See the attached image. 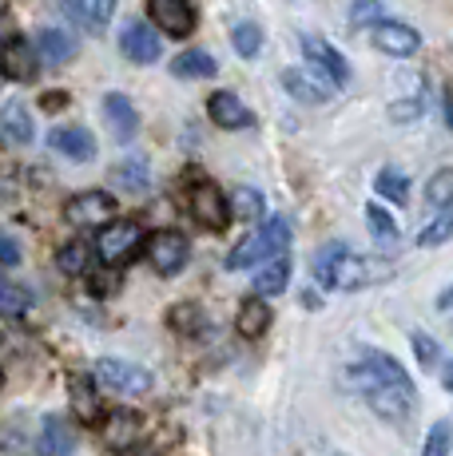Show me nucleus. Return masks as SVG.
I'll list each match as a JSON object with an SVG mask.
<instances>
[{"instance_id":"1","label":"nucleus","mask_w":453,"mask_h":456,"mask_svg":"<svg viewBox=\"0 0 453 456\" xmlns=\"http://www.w3.org/2000/svg\"><path fill=\"white\" fill-rule=\"evenodd\" d=\"M350 385L370 401V409L386 420H406L414 409V381L394 357L366 349L362 362L350 365Z\"/></svg>"},{"instance_id":"2","label":"nucleus","mask_w":453,"mask_h":456,"mask_svg":"<svg viewBox=\"0 0 453 456\" xmlns=\"http://www.w3.org/2000/svg\"><path fill=\"white\" fill-rule=\"evenodd\" d=\"M310 270H315V282H322L326 290H358V286L382 282V278L390 274L386 262L354 254L346 242H326V247L315 254Z\"/></svg>"},{"instance_id":"3","label":"nucleus","mask_w":453,"mask_h":456,"mask_svg":"<svg viewBox=\"0 0 453 456\" xmlns=\"http://www.w3.org/2000/svg\"><path fill=\"white\" fill-rule=\"evenodd\" d=\"M291 242V223L286 218H267L263 231L247 234L231 254H226V266L231 270H251L259 262H267L271 254H283V247Z\"/></svg>"},{"instance_id":"4","label":"nucleus","mask_w":453,"mask_h":456,"mask_svg":"<svg viewBox=\"0 0 453 456\" xmlns=\"http://www.w3.org/2000/svg\"><path fill=\"white\" fill-rule=\"evenodd\" d=\"M144 226L139 223H116V218H108V223L100 226V234H95V254H100L103 266H128V262L139 254L144 247Z\"/></svg>"},{"instance_id":"5","label":"nucleus","mask_w":453,"mask_h":456,"mask_svg":"<svg viewBox=\"0 0 453 456\" xmlns=\"http://www.w3.org/2000/svg\"><path fill=\"white\" fill-rule=\"evenodd\" d=\"M95 381L124 393V397H144L152 389V373L136 362H124V357H100L95 362Z\"/></svg>"},{"instance_id":"6","label":"nucleus","mask_w":453,"mask_h":456,"mask_svg":"<svg viewBox=\"0 0 453 456\" xmlns=\"http://www.w3.org/2000/svg\"><path fill=\"white\" fill-rule=\"evenodd\" d=\"M144 247H147V262H152V270L155 274H163V278H171V274H179L183 266H187V239H183L179 231H155L152 239H144Z\"/></svg>"},{"instance_id":"7","label":"nucleus","mask_w":453,"mask_h":456,"mask_svg":"<svg viewBox=\"0 0 453 456\" xmlns=\"http://www.w3.org/2000/svg\"><path fill=\"white\" fill-rule=\"evenodd\" d=\"M302 56H307V64L315 68V76H318L322 84H330V87L350 84V64H346L342 52L330 48L326 40H318V37H302Z\"/></svg>"},{"instance_id":"8","label":"nucleus","mask_w":453,"mask_h":456,"mask_svg":"<svg viewBox=\"0 0 453 456\" xmlns=\"http://www.w3.org/2000/svg\"><path fill=\"white\" fill-rule=\"evenodd\" d=\"M147 16L155 20V28L176 40H187L195 32V4L191 0H147Z\"/></svg>"},{"instance_id":"9","label":"nucleus","mask_w":453,"mask_h":456,"mask_svg":"<svg viewBox=\"0 0 453 456\" xmlns=\"http://www.w3.org/2000/svg\"><path fill=\"white\" fill-rule=\"evenodd\" d=\"M37 72H40V56L32 48V40L8 37L0 44V76H8L16 84H29V80H37Z\"/></svg>"},{"instance_id":"10","label":"nucleus","mask_w":453,"mask_h":456,"mask_svg":"<svg viewBox=\"0 0 453 456\" xmlns=\"http://www.w3.org/2000/svg\"><path fill=\"white\" fill-rule=\"evenodd\" d=\"M64 215L76 226H103L108 218H116V199L108 191H80V195L68 199Z\"/></svg>"},{"instance_id":"11","label":"nucleus","mask_w":453,"mask_h":456,"mask_svg":"<svg viewBox=\"0 0 453 456\" xmlns=\"http://www.w3.org/2000/svg\"><path fill=\"white\" fill-rule=\"evenodd\" d=\"M191 210H195L199 226H207V231H226V223H231V203L215 183H199L191 191Z\"/></svg>"},{"instance_id":"12","label":"nucleus","mask_w":453,"mask_h":456,"mask_svg":"<svg viewBox=\"0 0 453 456\" xmlns=\"http://www.w3.org/2000/svg\"><path fill=\"white\" fill-rule=\"evenodd\" d=\"M119 52H124L132 64H155V60H160V52H163V44L152 32V24L128 20L124 32H119Z\"/></svg>"},{"instance_id":"13","label":"nucleus","mask_w":453,"mask_h":456,"mask_svg":"<svg viewBox=\"0 0 453 456\" xmlns=\"http://www.w3.org/2000/svg\"><path fill=\"white\" fill-rule=\"evenodd\" d=\"M374 48L386 52V56H414V52L422 48V37H417L409 24L378 20L374 24Z\"/></svg>"},{"instance_id":"14","label":"nucleus","mask_w":453,"mask_h":456,"mask_svg":"<svg viewBox=\"0 0 453 456\" xmlns=\"http://www.w3.org/2000/svg\"><path fill=\"white\" fill-rule=\"evenodd\" d=\"M103 449L108 452H128L136 449L139 441V413H132V409H116V413L103 417Z\"/></svg>"},{"instance_id":"15","label":"nucleus","mask_w":453,"mask_h":456,"mask_svg":"<svg viewBox=\"0 0 453 456\" xmlns=\"http://www.w3.org/2000/svg\"><path fill=\"white\" fill-rule=\"evenodd\" d=\"M207 116H211L215 127H226V131H239V127H251V124H255L251 108H247V103H243L235 92H215L211 100H207Z\"/></svg>"},{"instance_id":"16","label":"nucleus","mask_w":453,"mask_h":456,"mask_svg":"<svg viewBox=\"0 0 453 456\" xmlns=\"http://www.w3.org/2000/svg\"><path fill=\"white\" fill-rule=\"evenodd\" d=\"M48 147L56 155H64V159H72V163L95 159V139H92L88 127H56L48 135Z\"/></svg>"},{"instance_id":"17","label":"nucleus","mask_w":453,"mask_h":456,"mask_svg":"<svg viewBox=\"0 0 453 456\" xmlns=\"http://www.w3.org/2000/svg\"><path fill=\"white\" fill-rule=\"evenodd\" d=\"M100 111H103V124L111 127V135L116 139H132L136 135V127H139V116H136V103L128 100V95H119V92H108L103 95V103H100Z\"/></svg>"},{"instance_id":"18","label":"nucleus","mask_w":453,"mask_h":456,"mask_svg":"<svg viewBox=\"0 0 453 456\" xmlns=\"http://www.w3.org/2000/svg\"><path fill=\"white\" fill-rule=\"evenodd\" d=\"M72 428H68L64 417H45V425H40V436H37V456H72Z\"/></svg>"},{"instance_id":"19","label":"nucleus","mask_w":453,"mask_h":456,"mask_svg":"<svg viewBox=\"0 0 453 456\" xmlns=\"http://www.w3.org/2000/svg\"><path fill=\"white\" fill-rule=\"evenodd\" d=\"M0 135L8 139V143H16V147H29L32 143V116H29V108H24L21 100H12V103H4V111H0Z\"/></svg>"},{"instance_id":"20","label":"nucleus","mask_w":453,"mask_h":456,"mask_svg":"<svg viewBox=\"0 0 453 456\" xmlns=\"http://www.w3.org/2000/svg\"><path fill=\"white\" fill-rule=\"evenodd\" d=\"M37 56H40V64H52V68H60V64H68V60L76 56V40L68 37V32H60V28H45L37 37Z\"/></svg>"},{"instance_id":"21","label":"nucleus","mask_w":453,"mask_h":456,"mask_svg":"<svg viewBox=\"0 0 453 456\" xmlns=\"http://www.w3.org/2000/svg\"><path fill=\"white\" fill-rule=\"evenodd\" d=\"M267 326H271V305H267V297L263 294L247 297V302L239 305V318H235L239 338H263Z\"/></svg>"},{"instance_id":"22","label":"nucleus","mask_w":453,"mask_h":456,"mask_svg":"<svg viewBox=\"0 0 453 456\" xmlns=\"http://www.w3.org/2000/svg\"><path fill=\"white\" fill-rule=\"evenodd\" d=\"M64 12L76 16L88 32H100L116 12V0H64Z\"/></svg>"},{"instance_id":"23","label":"nucleus","mask_w":453,"mask_h":456,"mask_svg":"<svg viewBox=\"0 0 453 456\" xmlns=\"http://www.w3.org/2000/svg\"><path fill=\"white\" fill-rule=\"evenodd\" d=\"M215 72H219V64L211 60V52L191 48L171 60V76H179V80H211Z\"/></svg>"},{"instance_id":"24","label":"nucleus","mask_w":453,"mask_h":456,"mask_svg":"<svg viewBox=\"0 0 453 456\" xmlns=\"http://www.w3.org/2000/svg\"><path fill=\"white\" fill-rule=\"evenodd\" d=\"M111 179H116V187L139 195V191H147V183H152V167H147L144 155H128V159L111 171Z\"/></svg>"},{"instance_id":"25","label":"nucleus","mask_w":453,"mask_h":456,"mask_svg":"<svg viewBox=\"0 0 453 456\" xmlns=\"http://www.w3.org/2000/svg\"><path fill=\"white\" fill-rule=\"evenodd\" d=\"M72 409L84 425H95V420H100V393H95L92 377H72Z\"/></svg>"},{"instance_id":"26","label":"nucleus","mask_w":453,"mask_h":456,"mask_svg":"<svg viewBox=\"0 0 453 456\" xmlns=\"http://www.w3.org/2000/svg\"><path fill=\"white\" fill-rule=\"evenodd\" d=\"M32 305H37L32 290H24L21 282H8V278H0V318H24Z\"/></svg>"},{"instance_id":"27","label":"nucleus","mask_w":453,"mask_h":456,"mask_svg":"<svg viewBox=\"0 0 453 456\" xmlns=\"http://www.w3.org/2000/svg\"><path fill=\"white\" fill-rule=\"evenodd\" d=\"M286 278H291V262L275 258V262H259V274H255V294L271 297L286 290Z\"/></svg>"},{"instance_id":"28","label":"nucleus","mask_w":453,"mask_h":456,"mask_svg":"<svg viewBox=\"0 0 453 456\" xmlns=\"http://www.w3.org/2000/svg\"><path fill=\"white\" fill-rule=\"evenodd\" d=\"M283 87L294 95V100H302V103H322V100H326V84L310 80L307 72H294V68H286V72H283Z\"/></svg>"},{"instance_id":"29","label":"nucleus","mask_w":453,"mask_h":456,"mask_svg":"<svg viewBox=\"0 0 453 456\" xmlns=\"http://www.w3.org/2000/svg\"><path fill=\"white\" fill-rule=\"evenodd\" d=\"M231 44L243 60H255L259 52H263V28H259L255 20H239L231 28Z\"/></svg>"},{"instance_id":"30","label":"nucleus","mask_w":453,"mask_h":456,"mask_svg":"<svg viewBox=\"0 0 453 456\" xmlns=\"http://www.w3.org/2000/svg\"><path fill=\"white\" fill-rule=\"evenodd\" d=\"M366 223H370V234H374V242L378 247H394L398 242V223L390 218V210H382V207H366Z\"/></svg>"},{"instance_id":"31","label":"nucleus","mask_w":453,"mask_h":456,"mask_svg":"<svg viewBox=\"0 0 453 456\" xmlns=\"http://www.w3.org/2000/svg\"><path fill=\"white\" fill-rule=\"evenodd\" d=\"M168 326L176 330L179 338H199V330H203V314H199V305L179 302L176 310L168 314Z\"/></svg>"},{"instance_id":"32","label":"nucleus","mask_w":453,"mask_h":456,"mask_svg":"<svg viewBox=\"0 0 453 456\" xmlns=\"http://www.w3.org/2000/svg\"><path fill=\"white\" fill-rule=\"evenodd\" d=\"M449 234H453V210L438 207V218L417 231V242H422V247H441V242H449Z\"/></svg>"},{"instance_id":"33","label":"nucleus","mask_w":453,"mask_h":456,"mask_svg":"<svg viewBox=\"0 0 453 456\" xmlns=\"http://www.w3.org/2000/svg\"><path fill=\"white\" fill-rule=\"evenodd\" d=\"M56 266L60 274H84L88 270V242H64V247L56 250Z\"/></svg>"},{"instance_id":"34","label":"nucleus","mask_w":453,"mask_h":456,"mask_svg":"<svg viewBox=\"0 0 453 456\" xmlns=\"http://www.w3.org/2000/svg\"><path fill=\"white\" fill-rule=\"evenodd\" d=\"M374 187H378V195H386L390 203H398V207L409 199V179H406L402 171H394V167H386V171L374 179Z\"/></svg>"},{"instance_id":"35","label":"nucleus","mask_w":453,"mask_h":456,"mask_svg":"<svg viewBox=\"0 0 453 456\" xmlns=\"http://www.w3.org/2000/svg\"><path fill=\"white\" fill-rule=\"evenodd\" d=\"M231 210L239 218H259L263 215V195L255 187H235L231 191Z\"/></svg>"},{"instance_id":"36","label":"nucleus","mask_w":453,"mask_h":456,"mask_svg":"<svg viewBox=\"0 0 453 456\" xmlns=\"http://www.w3.org/2000/svg\"><path fill=\"white\" fill-rule=\"evenodd\" d=\"M378 20H386L382 0H354L350 4V24L354 28H366V24H378Z\"/></svg>"},{"instance_id":"37","label":"nucleus","mask_w":453,"mask_h":456,"mask_svg":"<svg viewBox=\"0 0 453 456\" xmlns=\"http://www.w3.org/2000/svg\"><path fill=\"white\" fill-rule=\"evenodd\" d=\"M425 199L433 207H449L453 203V171H438L430 183H425Z\"/></svg>"},{"instance_id":"38","label":"nucleus","mask_w":453,"mask_h":456,"mask_svg":"<svg viewBox=\"0 0 453 456\" xmlns=\"http://www.w3.org/2000/svg\"><path fill=\"white\" fill-rule=\"evenodd\" d=\"M422 456H449V420H438L422 444Z\"/></svg>"},{"instance_id":"39","label":"nucleus","mask_w":453,"mask_h":456,"mask_svg":"<svg viewBox=\"0 0 453 456\" xmlns=\"http://www.w3.org/2000/svg\"><path fill=\"white\" fill-rule=\"evenodd\" d=\"M414 354H417V362H422V365H438L441 349H438V341H433L430 333L417 330V333H414Z\"/></svg>"},{"instance_id":"40","label":"nucleus","mask_w":453,"mask_h":456,"mask_svg":"<svg viewBox=\"0 0 453 456\" xmlns=\"http://www.w3.org/2000/svg\"><path fill=\"white\" fill-rule=\"evenodd\" d=\"M422 116V100H398V103H390V119L394 124H409V119H417Z\"/></svg>"},{"instance_id":"41","label":"nucleus","mask_w":453,"mask_h":456,"mask_svg":"<svg viewBox=\"0 0 453 456\" xmlns=\"http://www.w3.org/2000/svg\"><path fill=\"white\" fill-rule=\"evenodd\" d=\"M0 266H21V247L8 234H0Z\"/></svg>"},{"instance_id":"42","label":"nucleus","mask_w":453,"mask_h":456,"mask_svg":"<svg viewBox=\"0 0 453 456\" xmlns=\"http://www.w3.org/2000/svg\"><path fill=\"white\" fill-rule=\"evenodd\" d=\"M64 103H68L64 92H48L45 100H40V108H45V111H56V108H64Z\"/></svg>"},{"instance_id":"43","label":"nucleus","mask_w":453,"mask_h":456,"mask_svg":"<svg viewBox=\"0 0 453 456\" xmlns=\"http://www.w3.org/2000/svg\"><path fill=\"white\" fill-rule=\"evenodd\" d=\"M12 37V20H8V12H0V44Z\"/></svg>"},{"instance_id":"44","label":"nucleus","mask_w":453,"mask_h":456,"mask_svg":"<svg viewBox=\"0 0 453 456\" xmlns=\"http://www.w3.org/2000/svg\"><path fill=\"white\" fill-rule=\"evenodd\" d=\"M0 385H4V370H0Z\"/></svg>"},{"instance_id":"45","label":"nucleus","mask_w":453,"mask_h":456,"mask_svg":"<svg viewBox=\"0 0 453 456\" xmlns=\"http://www.w3.org/2000/svg\"><path fill=\"white\" fill-rule=\"evenodd\" d=\"M0 80H4V76H0Z\"/></svg>"}]
</instances>
